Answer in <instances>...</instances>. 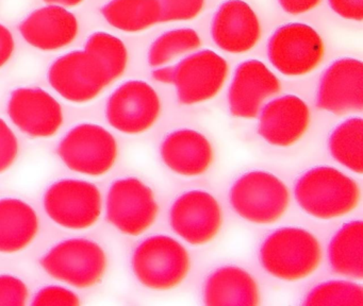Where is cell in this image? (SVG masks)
Listing matches in <instances>:
<instances>
[{
	"instance_id": "1",
	"label": "cell",
	"mask_w": 363,
	"mask_h": 306,
	"mask_svg": "<svg viewBox=\"0 0 363 306\" xmlns=\"http://www.w3.org/2000/svg\"><path fill=\"white\" fill-rule=\"evenodd\" d=\"M261 265L278 280L295 282L313 273L323 259L318 238L301 227H280L260 246Z\"/></svg>"
},
{
	"instance_id": "2",
	"label": "cell",
	"mask_w": 363,
	"mask_h": 306,
	"mask_svg": "<svg viewBox=\"0 0 363 306\" xmlns=\"http://www.w3.org/2000/svg\"><path fill=\"white\" fill-rule=\"evenodd\" d=\"M295 199L301 208L318 219L345 216L360 202L356 181L333 167H314L301 174L295 184Z\"/></svg>"
},
{
	"instance_id": "3",
	"label": "cell",
	"mask_w": 363,
	"mask_h": 306,
	"mask_svg": "<svg viewBox=\"0 0 363 306\" xmlns=\"http://www.w3.org/2000/svg\"><path fill=\"white\" fill-rule=\"evenodd\" d=\"M191 259L182 244L165 235L145 238L131 256V268L140 283L152 290L175 288L190 271Z\"/></svg>"
},
{
	"instance_id": "4",
	"label": "cell",
	"mask_w": 363,
	"mask_h": 306,
	"mask_svg": "<svg viewBox=\"0 0 363 306\" xmlns=\"http://www.w3.org/2000/svg\"><path fill=\"white\" fill-rule=\"evenodd\" d=\"M40 264L52 278L86 289L101 282L107 271L108 259L103 246L94 240L75 237L52 246Z\"/></svg>"
},
{
	"instance_id": "5",
	"label": "cell",
	"mask_w": 363,
	"mask_h": 306,
	"mask_svg": "<svg viewBox=\"0 0 363 306\" xmlns=\"http://www.w3.org/2000/svg\"><path fill=\"white\" fill-rule=\"evenodd\" d=\"M230 204L245 220L257 225H269L286 214L290 204V193L278 176L255 170L235 181L230 189Z\"/></svg>"
},
{
	"instance_id": "6",
	"label": "cell",
	"mask_w": 363,
	"mask_h": 306,
	"mask_svg": "<svg viewBox=\"0 0 363 306\" xmlns=\"http://www.w3.org/2000/svg\"><path fill=\"white\" fill-rule=\"evenodd\" d=\"M44 210L60 227L82 231L93 227L103 212L99 187L79 178H62L44 193Z\"/></svg>"
},
{
	"instance_id": "7",
	"label": "cell",
	"mask_w": 363,
	"mask_h": 306,
	"mask_svg": "<svg viewBox=\"0 0 363 306\" xmlns=\"http://www.w3.org/2000/svg\"><path fill=\"white\" fill-rule=\"evenodd\" d=\"M57 153L69 169L99 176L113 167L118 146L114 136L105 128L95 123H82L65 134Z\"/></svg>"
},
{
	"instance_id": "8",
	"label": "cell",
	"mask_w": 363,
	"mask_h": 306,
	"mask_svg": "<svg viewBox=\"0 0 363 306\" xmlns=\"http://www.w3.org/2000/svg\"><path fill=\"white\" fill-rule=\"evenodd\" d=\"M48 82L67 101L86 103L110 83L103 64L86 50H74L56 60L48 69Z\"/></svg>"
},
{
	"instance_id": "9",
	"label": "cell",
	"mask_w": 363,
	"mask_h": 306,
	"mask_svg": "<svg viewBox=\"0 0 363 306\" xmlns=\"http://www.w3.org/2000/svg\"><path fill=\"white\" fill-rule=\"evenodd\" d=\"M158 212L154 193L139 178H118L110 186L106 214L108 221L122 233L141 235L152 227Z\"/></svg>"
},
{
	"instance_id": "10",
	"label": "cell",
	"mask_w": 363,
	"mask_h": 306,
	"mask_svg": "<svg viewBox=\"0 0 363 306\" xmlns=\"http://www.w3.org/2000/svg\"><path fill=\"white\" fill-rule=\"evenodd\" d=\"M269 61L286 76H303L318 67L324 57V44L315 30L305 23H286L269 40Z\"/></svg>"
},
{
	"instance_id": "11",
	"label": "cell",
	"mask_w": 363,
	"mask_h": 306,
	"mask_svg": "<svg viewBox=\"0 0 363 306\" xmlns=\"http://www.w3.org/2000/svg\"><path fill=\"white\" fill-rule=\"evenodd\" d=\"M161 101L148 83L131 80L123 83L110 96L106 118L114 129L125 134H141L158 120Z\"/></svg>"
},
{
	"instance_id": "12",
	"label": "cell",
	"mask_w": 363,
	"mask_h": 306,
	"mask_svg": "<svg viewBox=\"0 0 363 306\" xmlns=\"http://www.w3.org/2000/svg\"><path fill=\"white\" fill-rule=\"evenodd\" d=\"M172 229L194 246L211 242L222 227L223 215L218 200L207 191H192L180 196L169 212Z\"/></svg>"
},
{
	"instance_id": "13",
	"label": "cell",
	"mask_w": 363,
	"mask_h": 306,
	"mask_svg": "<svg viewBox=\"0 0 363 306\" xmlns=\"http://www.w3.org/2000/svg\"><path fill=\"white\" fill-rule=\"evenodd\" d=\"M227 76L228 64L218 53L208 49L193 53L175 66L178 99L184 104L211 99L222 89Z\"/></svg>"
},
{
	"instance_id": "14",
	"label": "cell",
	"mask_w": 363,
	"mask_h": 306,
	"mask_svg": "<svg viewBox=\"0 0 363 306\" xmlns=\"http://www.w3.org/2000/svg\"><path fill=\"white\" fill-rule=\"evenodd\" d=\"M8 115L23 133L33 138L52 137L65 120L58 100L44 89L33 86L12 91Z\"/></svg>"
},
{
	"instance_id": "15",
	"label": "cell",
	"mask_w": 363,
	"mask_h": 306,
	"mask_svg": "<svg viewBox=\"0 0 363 306\" xmlns=\"http://www.w3.org/2000/svg\"><path fill=\"white\" fill-rule=\"evenodd\" d=\"M316 106L335 115L361 113L363 110V65L344 57L333 62L318 84Z\"/></svg>"
},
{
	"instance_id": "16",
	"label": "cell",
	"mask_w": 363,
	"mask_h": 306,
	"mask_svg": "<svg viewBox=\"0 0 363 306\" xmlns=\"http://www.w3.org/2000/svg\"><path fill=\"white\" fill-rule=\"evenodd\" d=\"M281 89L277 76L258 60H248L238 66L228 91L229 110L239 118H255L267 98Z\"/></svg>"
},
{
	"instance_id": "17",
	"label": "cell",
	"mask_w": 363,
	"mask_h": 306,
	"mask_svg": "<svg viewBox=\"0 0 363 306\" xmlns=\"http://www.w3.org/2000/svg\"><path fill=\"white\" fill-rule=\"evenodd\" d=\"M307 103L294 95L281 96L261 110L258 131L273 146L288 147L303 137L310 125Z\"/></svg>"
},
{
	"instance_id": "18",
	"label": "cell",
	"mask_w": 363,
	"mask_h": 306,
	"mask_svg": "<svg viewBox=\"0 0 363 306\" xmlns=\"http://www.w3.org/2000/svg\"><path fill=\"white\" fill-rule=\"evenodd\" d=\"M211 33L218 48L227 52L243 53L258 42L260 21L246 2L226 0L214 14Z\"/></svg>"
},
{
	"instance_id": "19",
	"label": "cell",
	"mask_w": 363,
	"mask_h": 306,
	"mask_svg": "<svg viewBox=\"0 0 363 306\" xmlns=\"http://www.w3.org/2000/svg\"><path fill=\"white\" fill-rule=\"evenodd\" d=\"M79 31L73 13L58 4L38 8L21 23L20 32L31 46L44 51L58 50L71 44Z\"/></svg>"
},
{
	"instance_id": "20",
	"label": "cell",
	"mask_w": 363,
	"mask_h": 306,
	"mask_svg": "<svg viewBox=\"0 0 363 306\" xmlns=\"http://www.w3.org/2000/svg\"><path fill=\"white\" fill-rule=\"evenodd\" d=\"M160 154L169 169L186 176L205 174L213 162L211 142L203 134L191 129L169 134L161 144Z\"/></svg>"
},
{
	"instance_id": "21",
	"label": "cell",
	"mask_w": 363,
	"mask_h": 306,
	"mask_svg": "<svg viewBox=\"0 0 363 306\" xmlns=\"http://www.w3.org/2000/svg\"><path fill=\"white\" fill-rule=\"evenodd\" d=\"M203 301L210 306H257L260 304V291L256 280L246 270L224 266L206 280Z\"/></svg>"
},
{
	"instance_id": "22",
	"label": "cell",
	"mask_w": 363,
	"mask_h": 306,
	"mask_svg": "<svg viewBox=\"0 0 363 306\" xmlns=\"http://www.w3.org/2000/svg\"><path fill=\"white\" fill-rule=\"evenodd\" d=\"M35 208L16 198L0 199V253L13 254L28 248L39 233Z\"/></svg>"
},
{
	"instance_id": "23",
	"label": "cell",
	"mask_w": 363,
	"mask_h": 306,
	"mask_svg": "<svg viewBox=\"0 0 363 306\" xmlns=\"http://www.w3.org/2000/svg\"><path fill=\"white\" fill-rule=\"evenodd\" d=\"M331 269L340 276L363 278V223L350 221L337 232L328 246Z\"/></svg>"
},
{
	"instance_id": "24",
	"label": "cell",
	"mask_w": 363,
	"mask_h": 306,
	"mask_svg": "<svg viewBox=\"0 0 363 306\" xmlns=\"http://www.w3.org/2000/svg\"><path fill=\"white\" fill-rule=\"evenodd\" d=\"M106 21L116 29L139 32L161 23L159 0H110L101 8Z\"/></svg>"
},
{
	"instance_id": "25",
	"label": "cell",
	"mask_w": 363,
	"mask_h": 306,
	"mask_svg": "<svg viewBox=\"0 0 363 306\" xmlns=\"http://www.w3.org/2000/svg\"><path fill=\"white\" fill-rule=\"evenodd\" d=\"M328 148L335 161L352 171L362 174V118L354 117L335 127L329 136Z\"/></svg>"
},
{
	"instance_id": "26",
	"label": "cell",
	"mask_w": 363,
	"mask_h": 306,
	"mask_svg": "<svg viewBox=\"0 0 363 306\" xmlns=\"http://www.w3.org/2000/svg\"><path fill=\"white\" fill-rule=\"evenodd\" d=\"M201 45V38L191 28L169 30L161 34L148 51V64L159 67L184 53L196 50Z\"/></svg>"
},
{
	"instance_id": "27",
	"label": "cell",
	"mask_w": 363,
	"mask_h": 306,
	"mask_svg": "<svg viewBox=\"0 0 363 306\" xmlns=\"http://www.w3.org/2000/svg\"><path fill=\"white\" fill-rule=\"evenodd\" d=\"M84 50L96 57L113 82L120 78L128 63V51L124 42L107 32H94L86 40Z\"/></svg>"
},
{
	"instance_id": "28",
	"label": "cell",
	"mask_w": 363,
	"mask_h": 306,
	"mask_svg": "<svg viewBox=\"0 0 363 306\" xmlns=\"http://www.w3.org/2000/svg\"><path fill=\"white\" fill-rule=\"evenodd\" d=\"M303 305L363 306L362 286L348 280H328L314 287Z\"/></svg>"
},
{
	"instance_id": "29",
	"label": "cell",
	"mask_w": 363,
	"mask_h": 306,
	"mask_svg": "<svg viewBox=\"0 0 363 306\" xmlns=\"http://www.w3.org/2000/svg\"><path fill=\"white\" fill-rule=\"evenodd\" d=\"M162 21H189L194 18L203 8L205 0H159Z\"/></svg>"
},
{
	"instance_id": "30",
	"label": "cell",
	"mask_w": 363,
	"mask_h": 306,
	"mask_svg": "<svg viewBox=\"0 0 363 306\" xmlns=\"http://www.w3.org/2000/svg\"><path fill=\"white\" fill-rule=\"evenodd\" d=\"M28 298L24 280L11 274H0V305H26Z\"/></svg>"
},
{
	"instance_id": "31",
	"label": "cell",
	"mask_w": 363,
	"mask_h": 306,
	"mask_svg": "<svg viewBox=\"0 0 363 306\" xmlns=\"http://www.w3.org/2000/svg\"><path fill=\"white\" fill-rule=\"evenodd\" d=\"M31 304L37 306H76L79 305L80 300L71 289L57 286V285H50V286L43 287L35 293Z\"/></svg>"
},
{
	"instance_id": "32",
	"label": "cell",
	"mask_w": 363,
	"mask_h": 306,
	"mask_svg": "<svg viewBox=\"0 0 363 306\" xmlns=\"http://www.w3.org/2000/svg\"><path fill=\"white\" fill-rule=\"evenodd\" d=\"M20 144L11 128L0 118V174L7 171L16 163Z\"/></svg>"
},
{
	"instance_id": "33",
	"label": "cell",
	"mask_w": 363,
	"mask_h": 306,
	"mask_svg": "<svg viewBox=\"0 0 363 306\" xmlns=\"http://www.w3.org/2000/svg\"><path fill=\"white\" fill-rule=\"evenodd\" d=\"M328 4L343 18L362 21L363 0H328Z\"/></svg>"
},
{
	"instance_id": "34",
	"label": "cell",
	"mask_w": 363,
	"mask_h": 306,
	"mask_svg": "<svg viewBox=\"0 0 363 306\" xmlns=\"http://www.w3.org/2000/svg\"><path fill=\"white\" fill-rule=\"evenodd\" d=\"M16 48L12 32L6 26L0 23V68L5 66L11 59Z\"/></svg>"
},
{
	"instance_id": "35",
	"label": "cell",
	"mask_w": 363,
	"mask_h": 306,
	"mask_svg": "<svg viewBox=\"0 0 363 306\" xmlns=\"http://www.w3.org/2000/svg\"><path fill=\"white\" fill-rule=\"evenodd\" d=\"M281 8L290 14H301L315 8L320 0H278Z\"/></svg>"
},
{
	"instance_id": "36",
	"label": "cell",
	"mask_w": 363,
	"mask_h": 306,
	"mask_svg": "<svg viewBox=\"0 0 363 306\" xmlns=\"http://www.w3.org/2000/svg\"><path fill=\"white\" fill-rule=\"evenodd\" d=\"M174 74H175V67L158 68L152 72V76L155 80L161 83H174Z\"/></svg>"
},
{
	"instance_id": "37",
	"label": "cell",
	"mask_w": 363,
	"mask_h": 306,
	"mask_svg": "<svg viewBox=\"0 0 363 306\" xmlns=\"http://www.w3.org/2000/svg\"><path fill=\"white\" fill-rule=\"evenodd\" d=\"M48 4H58V6H76L82 4L84 0H44Z\"/></svg>"
}]
</instances>
